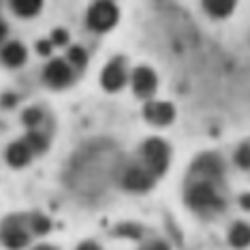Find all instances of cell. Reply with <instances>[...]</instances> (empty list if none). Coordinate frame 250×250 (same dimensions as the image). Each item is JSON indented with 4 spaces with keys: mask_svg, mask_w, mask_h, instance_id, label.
<instances>
[{
    "mask_svg": "<svg viewBox=\"0 0 250 250\" xmlns=\"http://www.w3.org/2000/svg\"><path fill=\"white\" fill-rule=\"evenodd\" d=\"M188 199L190 208L197 212H220L225 208V201L216 195V188L208 182H197L188 188Z\"/></svg>",
    "mask_w": 250,
    "mask_h": 250,
    "instance_id": "obj_1",
    "label": "cell"
},
{
    "mask_svg": "<svg viewBox=\"0 0 250 250\" xmlns=\"http://www.w3.org/2000/svg\"><path fill=\"white\" fill-rule=\"evenodd\" d=\"M144 158L152 175H163L169 165V147L161 139H147L144 144Z\"/></svg>",
    "mask_w": 250,
    "mask_h": 250,
    "instance_id": "obj_2",
    "label": "cell"
},
{
    "mask_svg": "<svg viewBox=\"0 0 250 250\" xmlns=\"http://www.w3.org/2000/svg\"><path fill=\"white\" fill-rule=\"evenodd\" d=\"M118 21V7L113 2H94L88 11V26L96 32H105Z\"/></svg>",
    "mask_w": 250,
    "mask_h": 250,
    "instance_id": "obj_3",
    "label": "cell"
},
{
    "mask_svg": "<svg viewBox=\"0 0 250 250\" xmlns=\"http://www.w3.org/2000/svg\"><path fill=\"white\" fill-rule=\"evenodd\" d=\"M223 171H225V165H223V158L218 154H203L197 158L195 167H192V173L195 175H201L203 182L212 184L214 180H220L223 178Z\"/></svg>",
    "mask_w": 250,
    "mask_h": 250,
    "instance_id": "obj_4",
    "label": "cell"
},
{
    "mask_svg": "<svg viewBox=\"0 0 250 250\" xmlns=\"http://www.w3.org/2000/svg\"><path fill=\"white\" fill-rule=\"evenodd\" d=\"M0 240H2L7 250H21L24 246H28L30 235H28V231L20 225L18 218H9L7 223H4L2 233H0Z\"/></svg>",
    "mask_w": 250,
    "mask_h": 250,
    "instance_id": "obj_5",
    "label": "cell"
},
{
    "mask_svg": "<svg viewBox=\"0 0 250 250\" xmlns=\"http://www.w3.org/2000/svg\"><path fill=\"white\" fill-rule=\"evenodd\" d=\"M43 79L49 83V86L62 88V86H66V83H69L71 79H73V71H71V66L66 64L64 60L56 58V60H52L47 66H45Z\"/></svg>",
    "mask_w": 250,
    "mask_h": 250,
    "instance_id": "obj_6",
    "label": "cell"
},
{
    "mask_svg": "<svg viewBox=\"0 0 250 250\" xmlns=\"http://www.w3.org/2000/svg\"><path fill=\"white\" fill-rule=\"evenodd\" d=\"M122 182H124V186H126L128 190L146 192V190H150L152 186H154V175L147 171V169L130 167V169H126V173H124Z\"/></svg>",
    "mask_w": 250,
    "mask_h": 250,
    "instance_id": "obj_7",
    "label": "cell"
},
{
    "mask_svg": "<svg viewBox=\"0 0 250 250\" xmlns=\"http://www.w3.org/2000/svg\"><path fill=\"white\" fill-rule=\"evenodd\" d=\"M144 116L150 120L152 124H158V126H165V124H171L175 118V109L171 103H156V101H150L144 107Z\"/></svg>",
    "mask_w": 250,
    "mask_h": 250,
    "instance_id": "obj_8",
    "label": "cell"
},
{
    "mask_svg": "<svg viewBox=\"0 0 250 250\" xmlns=\"http://www.w3.org/2000/svg\"><path fill=\"white\" fill-rule=\"evenodd\" d=\"M156 73L152 69H147V66H139V69H135L133 73V88L135 92L139 96H152L156 90Z\"/></svg>",
    "mask_w": 250,
    "mask_h": 250,
    "instance_id": "obj_9",
    "label": "cell"
},
{
    "mask_svg": "<svg viewBox=\"0 0 250 250\" xmlns=\"http://www.w3.org/2000/svg\"><path fill=\"white\" fill-rule=\"evenodd\" d=\"M124 82H126V75H124V69L120 66V62H111V64L105 66L103 75H101V83H103V88L107 92L120 90L124 86Z\"/></svg>",
    "mask_w": 250,
    "mask_h": 250,
    "instance_id": "obj_10",
    "label": "cell"
},
{
    "mask_svg": "<svg viewBox=\"0 0 250 250\" xmlns=\"http://www.w3.org/2000/svg\"><path fill=\"white\" fill-rule=\"evenodd\" d=\"M26 56H28L26 54V47L21 43H18V41L7 43V45H4V49H2V60H4V64H9V66L24 64Z\"/></svg>",
    "mask_w": 250,
    "mask_h": 250,
    "instance_id": "obj_11",
    "label": "cell"
},
{
    "mask_svg": "<svg viewBox=\"0 0 250 250\" xmlns=\"http://www.w3.org/2000/svg\"><path fill=\"white\" fill-rule=\"evenodd\" d=\"M28 161H30V150L26 147L24 141L11 144L7 147V163L9 165H13V167H24Z\"/></svg>",
    "mask_w": 250,
    "mask_h": 250,
    "instance_id": "obj_12",
    "label": "cell"
},
{
    "mask_svg": "<svg viewBox=\"0 0 250 250\" xmlns=\"http://www.w3.org/2000/svg\"><path fill=\"white\" fill-rule=\"evenodd\" d=\"M41 7L43 4L39 2V0H15V2H11V9H13L20 18H32V15H37L39 11H41Z\"/></svg>",
    "mask_w": 250,
    "mask_h": 250,
    "instance_id": "obj_13",
    "label": "cell"
},
{
    "mask_svg": "<svg viewBox=\"0 0 250 250\" xmlns=\"http://www.w3.org/2000/svg\"><path fill=\"white\" fill-rule=\"evenodd\" d=\"M229 242H231V246H235V248L248 246L250 229L244 223H235V225H233V229H231V233H229Z\"/></svg>",
    "mask_w": 250,
    "mask_h": 250,
    "instance_id": "obj_14",
    "label": "cell"
},
{
    "mask_svg": "<svg viewBox=\"0 0 250 250\" xmlns=\"http://www.w3.org/2000/svg\"><path fill=\"white\" fill-rule=\"evenodd\" d=\"M24 144H26V147H28L30 152H43L45 147H47V139H45V135H43V133L30 130V133L26 135Z\"/></svg>",
    "mask_w": 250,
    "mask_h": 250,
    "instance_id": "obj_15",
    "label": "cell"
},
{
    "mask_svg": "<svg viewBox=\"0 0 250 250\" xmlns=\"http://www.w3.org/2000/svg\"><path fill=\"white\" fill-rule=\"evenodd\" d=\"M233 7H235L233 2H203V9H206L209 15H214V18H225V15H229Z\"/></svg>",
    "mask_w": 250,
    "mask_h": 250,
    "instance_id": "obj_16",
    "label": "cell"
},
{
    "mask_svg": "<svg viewBox=\"0 0 250 250\" xmlns=\"http://www.w3.org/2000/svg\"><path fill=\"white\" fill-rule=\"evenodd\" d=\"M69 60L73 62L75 66H86V62H88V54H86V49L83 47H79V45H73V47L69 49Z\"/></svg>",
    "mask_w": 250,
    "mask_h": 250,
    "instance_id": "obj_17",
    "label": "cell"
},
{
    "mask_svg": "<svg viewBox=\"0 0 250 250\" xmlns=\"http://www.w3.org/2000/svg\"><path fill=\"white\" fill-rule=\"evenodd\" d=\"M30 227H32V231L39 233V235H43V233H47L49 229H52V225H49V220L45 218V216L41 214H35L30 218Z\"/></svg>",
    "mask_w": 250,
    "mask_h": 250,
    "instance_id": "obj_18",
    "label": "cell"
},
{
    "mask_svg": "<svg viewBox=\"0 0 250 250\" xmlns=\"http://www.w3.org/2000/svg\"><path fill=\"white\" fill-rule=\"evenodd\" d=\"M43 113L41 109H37V107H30V109H26L24 113H21V120H24L26 126H37L39 122H41Z\"/></svg>",
    "mask_w": 250,
    "mask_h": 250,
    "instance_id": "obj_19",
    "label": "cell"
},
{
    "mask_svg": "<svg viewBox=\"0 0 250 250\" xmlns=\"http://www.w3.org/2000/svg\"><path fill=\"white\" fill-rule=\"evenodd\" d=\"M116 233H118V235L133 237V240H139V237H141L139 227H135L133 223H124V225H120V227H118V229H116Z\"/></svg>",
    "mask_w": 250,
    "mask_h": 250,
    "instance_id": "obj_20",
    "label": "cell"
},
{
    "mask_svg": "<svg viewBox=\"0 0 250 250\" xmlns=\"http://www.w3.org/2000/svg\"><path fill=\"white\" fill-rule=\"evenodd\" d=\"M235 163L240 165L242 169H248V144H242L240 150L235 154Z\"/></svg>",
    "mask_w": 250,
    "mask_h": 250,
    "instance_id": "obj_21",
    "label": "cell"
},
{
    "mask_svg": "<svg viewBox=\"0 0 250 250\" xmlns=\"http://www.w3.org/2000/svg\"><path fill=\"white\" fill-rule=\"evenodd\" d=\"M52 43H56V45H66V43H69V35H66V30H62V28H58V30H54V35H52Z\"/></svg>",
    "mask_w": 250,
    "mask_h": 250,
    "instance_id": "obj_22",
    "label": "cell"
},
{
    "mask_svg": "<svg viewBox=\"0 0 250 250\" xmlns=\"http://www.w3.org/2000/svg\"><path fill=\"white\" fill-rule=\"evenodd\" d=\"M37 52L41 56H49V54H52V43H49V41H39L37 43Z\"/></svg>",
    "mask_w": 250,
    "mask_h": 250,
    "instance_id": "obj_23",
    "label": "cell"
},
{
    "mask_svg": "<svg viewBox=\"0 0 250 250\" xmlns=\"http://www.w3.org/2000/svg\"><path fill=\"white\" fill-rule=\"evenodd\" d=\"M15 103H18V96H15V94H4L2 96V105L4 107H13Z\"/></svg>",
    "mask_w": 250,
    "mask_h": 250,
    "instance_id": "obj_24",
    "label": "cell"
},
{
    "mask_svg": "<svg viewBox=\"0 0 250 250\" xmlns=\"http://www.w3.org/2000/svg\"><path fill=\"white\" fill-rule=\"evenodd\" d=\"M77 250H101L99 246H96L94 242H83V244H79V248Z\"/></svg>",
    "mask_w": 250,
    "mask_h": 250,
    "instance_id": "obj_25",
    "label": "cell"
},
{
    "mask_svg": "<svg viewBox=\"0 0 250 250\" xmlns=\"http://www.w3.org/2000/svg\"><path fill=\"white\" fill-rule=\"evenodd\" d=\"M150 250H169V246H167L165 242H154V244H152V248H150Z\"/></svg>",
    "mask_w": 250,
    "mask_h": 250,
    "instance_id": "obj_26",
    "label": "cell"
},
{
    "mask_svg": "<svg viewBox=\"0 0 250 250\" xmlns=\"http://www.w3.org/2000/svg\"><path fill=\"white\" fill-rule=\"evenodd\" d=\"M4 37H7V24H4L2 20H0V41H2Z\"/></svg>",
    "mask_w": 250,
    "mask_h": 250,
    "instance_id": "obj_27",
    "label": "cell"
},
{
    "mask_svg": "<svg viewBox=\"0 0 250 250\" xmlns=\"http://www.w3.org/2000/svg\"><path fill=\"white\" fill-rule=\"evenodd\" d=\"M248 201H250L248 195H244V197H242V208H244V209H248V208H250V203H248Z\"/></svg>",
    "mask_w": 250,
    "mask_h": 250,
    "instance_id": "obj_28",
    "label": "cell"
},
{
    "mask_svg": "<svg viewBox=\"0 0 250 250\" xmlns=\"http://www.w3.org/2000/svg\"><path fill=\"white\" fill-rule=\"evenodd\" d=\"M35 250H56L54 246H47V244H41V246H37Z\"/></svg>",
    "mask_w": 250,
    "mask_h": 250,
    "instance_id": "obj_29",
    "label": "cell"
}]
</instances>
